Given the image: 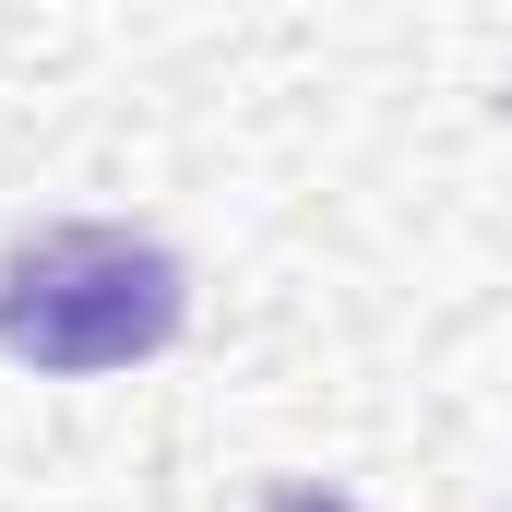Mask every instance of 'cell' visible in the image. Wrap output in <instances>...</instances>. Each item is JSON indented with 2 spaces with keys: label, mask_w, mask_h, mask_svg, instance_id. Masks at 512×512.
I'll use <instances>...</instances> for the list:
<instances>
[{
  "label": "cell",
  "mask_w": 512,
  "mask_h": 512,
  "mask_svg": "<svg viewBox=\"0 0 512 512\" xmlns=\"http://www.w3.org/2000/svg\"><path fill=\"white\" fill-rule=\"evenodd\" d=\"M191 322V274L143 227H36L0 262V358L36 382H108L167 358Z\"/></svg>",
  "instance_id": "1"
},
{
  "label": "cell",
  "mask_w": 512,
  "mask_h": 512,
  "mask_svg": "<svg viewBox=\"0 0 512 512\" xmlns=\"http://www.w3.org/2000/svg\"><path fill=\"white\" fill-rule=\"evenodd\" d=\"M274 512H358L346 489H274Z\"/></svg>",
  "instance_id": "2"
}]
</instances>
